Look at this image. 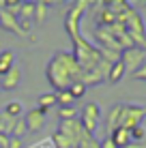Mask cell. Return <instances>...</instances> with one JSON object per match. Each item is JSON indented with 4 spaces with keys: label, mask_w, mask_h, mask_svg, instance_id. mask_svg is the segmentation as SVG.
I'll use <instances>...</instances> for the list:
<instances>
[{
    "label": "cell",
    "mask_w": 146,
    "mask_h": 148,
    "mask_svg": "<svg viewBox=\"0 0 146 148\" xmlns=\"http://www.w3.org/2000/svg\"><path fill=\"white\" fill-rule=\"evenodd\" d=\"M45 75H47V82L58 90H69V86L75 84V82H82L84 71L80 69V64L75 62L71 52H56L52 56V60L47 62V69H45Z\"/></svg>",
    "instance_id": "6da1fadb"
},
{
    "label": "cell",
    "mask_w": 146,
    "mask_h": 148,
    "mask_svg": "<svg viewBox=\"0 0 146 148\" xmlns=\"http://www.w3.org/2000/svg\"><path fill=\"white\" fill-rule=\"evenodd\" d=\"M71 41H73V52H71V54H73L75 62L80 64V69H82L84 73L93 71V69L103 60L99 47H97V45H93V43H88L82 34H77V37L71 39Z\"/></svg>",
    "instance_id": "7a4b0ae2"
},
{
    "label": "cell",
    "mask_w": 146,
    "mask_h": 148,
    "mask_svg": "<svg viewBox=\"0 0 146 148\" xmlns=\"http://www.w3.org/2000/svg\"><path fill=\"white\" fill-rule=\"evenodd\" d=\"M146 118V108L135 103H123V110H120V120L118 127H125V129H133V127L142 125V120Z\"/></svg>",
    "instance_id": "3957f363"
},
{
    "label": "cell",
    "mask_w": 146,
    "mask_h": 148,
    "mask_svg": "<svg viewBox=\"0 0 146 148\" xmlns=\"http://www.w3.org/2000/svg\"><path fill=\"white\" fill-rule=\"evenodd\" d=\"M86 7H90L88 0H80V2H75L73 7L67 11V15H64V30H67V34L71 39H75L80 34V19H82Z\"/></svg>",
    "instance_id": "277c9868"
},
{
    "label": "cell",
    "mask_w": 146,
    "mask_h": 148,
    "mask_svg": "<svg viewBox=\"0 0 146 148\" xmlns=\"http://www.w3.org/2000/svg\"><path fill=\"white\" fill-rule=\"evenodd\" d=\"M101 108H99L97 103H88V105H84V110H82V116H80V125H82V129L86 131L88 135H93L95 137V131H97V127H99V122H101Z\"/></svg>",
    "instance_id": "5b68a950"
},
{
    "label": "cell",
    "mask_w": 146,
    "mask_h": 148,
    "mask_svg": "<svg viewBox=\"0 0 146 148\" xmlns=\"http://www.w3.org/2000/svg\"><path fill=\"white\" fill-rule=\"evenodd\" d=\"M120 60H123L125 64V71L127 73H135L142 64L146 62V52L140 47H129V49H123V54H120Z\"/></svg>",
    "instance_id": "8992f818"
},
{
    "label": "cell",
    "mask_w": 146,
    "mask_h": 148,
    "mask_svg": "<svg viewBox=\"0 0 146 148\" xmlns=\"http://www.w3.org/2000/svg\"><path fill=\"white\" fill-rule=\"evenodd\" d=\"M45 114H47V110L43 108H32L30 112H26V116H24V122H26V129L28 133H34V131H41L43 125H45Z\"/></svg>",
    "instance_id": "52a82bcc"
},
{
    "label": "cell",
    "mask_w": 146,
    "mask_h": 148,
    "mask_svg": "<svg viewBox=\"0 0 146 148\" xmlns=\"http://www.w3.org/2000/svg\"><path fill=\"white\" fill-rule=\"evenodd\" d=\"M95 39H97V43L101 45L103 49H114V52H120V54H123V47H120L118 39L114 37L108 28H97V30H95Z\"/></svg>",
    "instance_id": "ba28073f"
},
{
    "label": "cell",
    "mask_w": 146,
    "mask_h": 148,
    "mask_svg": "<svg viewBox=\"0 0 146 148\" xmlns=\"http://www.w3.org/2000/svg\"><path fill=\"white\" fill-rule=\"evenodd\" d=\"M19 82H22V71H19V67H11L7 73L0 75V88L2 90H15L19 86Z\"/></svg>",
    "instance_id": "9c48e42d"
},
{
    "label": "cell",
    "mask_w": 146,
    "mask_h": 148,
    "mask_svg": "<svg viewBox=\"0 0 146 148\" xmlns=\"http://www.w3.org/2000/svg\"><path fill=\"white\" fill-rule=\"evenodd\" d=\"M0 28L7 30V32H13V34H22L19 32V24H17V15L2 9L0 11Z\"/></svg>",
    "instance_id": "30bf717a"
},
{
    "label": "cell",
    "mask_w": 146,
    "mask_h": 148,
    "mask_svg": "<svg viewBox=\"0 0 146 148\" xmlns=\"http://www.w3.org/2000/svg\"><path fill=\"white\" fill-rule=\"evenodd\" d=\"M95 22H97V26H99V28H108V26H112V24L116 22V15L110 11V9L105 7V2H103V9H97Z\"/></svg>",
    "instance_id": "8fae6325"
},
{
    "label": "cell",
    "mask_w": 146,
    "mask_h": 148,
    "mask_svg": "<svg viewBox=\"0 0 146 148\" xmlns=\"http://www.w3.org/2000/svg\"><path fill=\"white\" fill-rule=\"evenodd\" d=\"M110 140H112L118 148H125V146L131 144V131L125 129V127H118V129H114V131H112Z\"/></svg>",
    "instance_id": "7c38bea8"
},
{
    "label": "cell",
    "mask_w": 146,
    "mask_h": 148,
    "mask_svg": "<svg viewBox=\"0 0 146 148\" xmlns=\"http://www.w3.org/2000/svg\"><path fill=\"white\" fill-rule=\"evenodd\" d=\"M120 110H123V103H116V105H112V108H110L108 116H105V125H108V129H110V131L118 129V120H120Z\"/></svg>",
    "instance_id": "4fadbf2b"
},
{
    "label": "cell",
    "mask_w": 146,
    "mask_h": 148,
    "mask_svg": "<svg viewBox=\"0 0 146 148\" xmlns=\"http://www.w3.org/2000/svg\"><path fill=\"white\" fill-rule=\"evenodd\" d=\"M127 73L125 71V64H123V60H118V62H114V64H110V73H108V79L112 82V84H118L120 79H123V75Z\"/></svg>",
    "instance_id": "5bb4252c"
},
{
    "label": "cell",
    "mask_w": 146,
    "mask_h": 148,
    "mask_svg": "<svg viewBox=\"0 0 146 148\" xmlns=\"http://www.w3.org/2000/svg\"><path fill=\"white\" fill-rule=\"evenodd\" d=\"M13 60H15V56H13L11 49H4V52H0V75L7 73L11 67H15Z\"/></svg>",
    "instance_id": "9a60e30c"
},
{
    "label": "cell",
    "mask_w": 146,
    "mask_h": 148,
    "mask_svg": "<svg viewBox=\"0 0 146 148\" xmlns=\"http://www.w3.org/2000/svg\"><path fill=\"white\" fill-rule=\"evenodd\" d=\"M17 19H28V22H34V2H22V4H19Z\"/></svg>",
    "instance_id": "2e32d148"
},
{
    "label": "cell",
    "mask_w": 146,
    "mask_h": 148,
    "mask_svg": "<svg viewBox=\"0 0 146 148\" xmlns=\"http://www.w3.org/2000/svg\"><path fill=\"white\" fill-rule=\"evenodd\" d=\"M56 103H60L62 108H73L75 99L71 97L69 90H58V92H56Z\"/></svg>",
    "instance_id": "e0dca14e"
},
{
    "label": "cell",
    "mask_w": 146,
    "mask_h": 148,
    "mask_svg": "<svg viewBox=\"0 0 146 148\" xmlns=\"http://www.w3.org/2000/svg\"><path fill=\"white\" fill-rule=\"evenodd\" d=\"M47 17V2H34V22L43 24Z\"/></svg>",
    "instance_id": "ac0fdd59"
},
{
    "label": "cell",
    "mask_w": 146,
    "mask_h": 148,
    "mask_svg": "<svg viewBox=\"0 0 146 148\" xmlns=\"http://www.w3.org/2000/svg\"><path fill=\"white\" fill-rule=\"evenodd\" d=\"M22 112H24V108H22L19 101H11V103H7V108H4V114H7L9 118H19Z\"/></svg>",
    "instance_id": "d6986e66"
},
{
    "label": "cell",
    "mask_w": 146,
    "mask_h": 148,
    "mask_svg": "<svg viewBox=\"0 0 146 148\" xmlns=\"http://www.w3.org/2000/svg\"><path fill=\"white\" fill-rule=\"evenodd\" d=\"M52 140H54V144H56V148H77V144H75V142L67 140V137L60 135V133H54Z\"/></svg>",
    "instance_id": "ffe728a7"
},
{
    "label": "cell",
    "mask_w": 146,
    "mask_h": 148,
    "mask_svg": "<svg viewBox=\"0 0 146 148\" xmlns=\"http://www.w3.org/2000/svg\"><path fill=\"white\" fill-rule=\"evenodd\" d=\"M69 92H71V97L77 101V99H82V97L86 95V86H84L82 82H75V84L69 86Z\"/></svg>",
    "instance_id": "44dd1931"
},
{
    "label": "cell",
    "mask_w": 146,
    "mask_h": 148,
    "mask_svg": "<svg viewBox=\"0 0 146 148\" xmlns=\"http://www.w3.org/2000/svg\"><path fill=\"white\" fill-rule=\"evenodd\" d=\"M56 103V92H49V95H41L39 97V108H43V110H47Z\"/></svg>",
    "instance_id": "7402d4cb"
},
{
    "label": "cell",
    "mask_w": 146,
    "mask_h": 148,
    "mask_svg": "<svg viewBox=\"0 0 146 148\" xmlns=\"http://www.w3.org/2000/svg\"><path fill=\"white\" fill-rule=\"evenodd\" d=\"M26 133H28V129H26V122H24V118H17V122H15V127H13L11 137H17V140H22Z\"/></svg>",
    "instance_id": "603a6c76"
},
{
    "label": "cell",
    "mask_w": 146,
    "mask_h": 148,
    "mask_svg": "<svg viewBox=\"0 0 146 148\" xmlns=\"http://www.w3.org/2000/svg\"><path fill=\"white\" fill-rule=\"evenodd\" d=\"M131 131V142H135V144H140V142L146 137V129L142 125H138V127H133V129H129Z\"/></svg>",
    "instance_id": "cb8c5ba5"
},
{
    "label": "cell",
    "mask_w": 146,
    "mask_h": 148,
    "mask_svg": "<svg viewBox=\"0 0 146 148\" xmlns=\"http://www.w3.org/2000/svg\"><path fill=\"white\" fill-rule=\"evenodd\" d=\"M77 148H99V142L97 140H95V137L93 135H84L82 137V140H80V144H77Z\"/></svg>",
    "instance_id": "d4e9b609"
},
{
    "label": "cell",
    "mask_w": 146,
    "mask_h": 148,
    "mask_svg": "<svg viewBox=\"0 0 146 148\" xmlns=\"http://www.w3.org/2000/svg\"><path fill=\"white\" fill-rule=\"evenodd\" d=\"M58 116H60V120H75V118H77L75 108H60Z\"/></svg>",
    "instance_id": "484cf974"
},
{
    "label": "cell",
    "mask_w": 146,
    "mask_h": 148,
    "mask_svg": "<svg viewBox=\"0 0 146 148\" xmlns=\"http://www.w3.org/2000/svg\"><path fill=\"white\" fill-rule=\"evenodd\" d=\"M30 148H56V144H54L52 137H43L41 142H37V144H32Z\"/></svg>",
    "instance_id": "4316f807"
},
{
    "label": "cell",
    "mask_w": 146,
    "mask_h": 148,
    "mask_svg": "<svg viewBox=\"0 0 146 148\" xmlns=\"http://www.w3.org/2000/svg\"><path fill=\"white\" fill-rule=\"evenodd\" d=\"M133 77H135V79H144V82H146V62H144L138 71H135V73H133Z\"/></svg>",
    "instance_id": "83f0119b"
},
{
    "label": "cell",
    "mask_w": 146,
    "mask_h": 148,
    "mask_svg": "<svg viewBox=\"0 0 146 148\" xmlns=\"http://www.w3.org/2000/svg\"><path fill=\"white\" fill-rule=\"evenodd\" d=\"M99 148H118V146L114 144V142L110 140V137H105V140H101V142H99Z\"/></svg>",
    "instance_id": "f1b7e54d"
},
{
    "label": "cell",
    "mask_w": 146,
    "mask_h": 148,
    "mask_svg": "<svg viewBox=\"0 0 146 148\" xmlns=\"http://www.w3.org/2000/svg\"><path fill=\"white\" fill-rule=\"evenodd\" d=\"M7 148H22V140H17V137H11L9 135V146Z\"/></svg>",
    "instance_id": "f546056e"
},
{
    "label": "cell",
    "mask_w": 146,
    "mask_h": 148,
    "mask_svg": "<svg viewBox=\"0 0 146 148\" xmlns=\"http://www.w3.org/2000/svg\"><path fill=\"white\" fill-rule=\"evenodd\" d=\"M7 146H9V135L0 133V148H7Z\"/></svg>",
    "instance_id": "4dcf8cb0"
},
{
    "label": "cell",
    "mask_w": 146,
    "mask_h": 148,
    "mask_svg": "<svg viewBox=\"0 0 146 148\" xmlns=\"http://www.w3.org/2000/svg\"><path fill=\"white\" fill-rule=\"evenodd\" d=\"M125 148H146V146H142V144H135V142H131L129 146H125Z\"/></svg>",
    "instance_id": "1f68e13d"
},
{
    "label": "cell",
    "mask_w": 146,
    "mask_h": 148,
    "mask_svg": "<svg viewBox=\"0 0 146 148\" xmlns=\"http://www.w3.org/2000/svg\"><path fill=\"white\" fill-rule=\"evenodd\" d=\"M0 122H2V112H0Z\"/></svg>",
    "instance_id": "d6a6232c"
},
{
    "label": "cell",
    "mask_w": 146,
    "mask_h": 148,
    "mask_svg": "<svg viewBox=\"0 0 146 148\" xmlns=\"http://www.w3.org/2000/svg\"><path fill=\"white\" fill-rule=\"evenodd\" d=\"M0 90H2V88H0Z\"/></svg>",
    "instance_id": "836d02e7"
}]
</instances>
